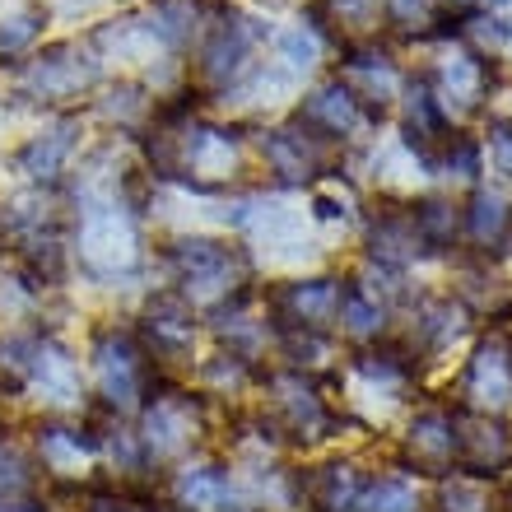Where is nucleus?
Returning <instances> with one entry per match:
<instances>
[{
    "instance_id": "f257e3e1",
    "label": "nucleus",
    "mask_w": 512,
    "mask_h": 512,
    "mask_svg": "<svg viewBox=\"0 0 512 512\" xmlns=\"http://www.w3.org/2000/svg\"><path fill=\"white\" fill-rule=\"evenodd\" d=\"M80 256L94 275H117L135 261V224L122 215L117 201H98L84 210L80 224Z\"/></svg>"
},
{
    "instance_id": "f03ea898",
    "label": "nucleus",
    "mask_w": 512,
    "mask_h": 512,
    "mask_svg": "<svg viewBox=\"0 0 512 512\" xmlns=\"http://www.w3.org/2000/svg\"><path fill=\"white\" fill-rule=\"evenodd\" d=\"M94 368H98V387H103L108 405L131 410V405L140 401V387H145V382H140L145 378V350H140L131 336L108 331L94 350Z\"/></svg>"
},
{
    "instance_id": "7ed1b4c3",
    "label": "nucleus",
    "mask_w": 512,
    "mask_h": 512,
    "mask_svg": "<svg viewBox=\"0 0 512 512\" xmlns=\"http://www.w3.org/2000/svg\"><path fill=\"white\" fill-rule=\"evenodd\" d=\"M452 457L475 475H494L512 457V443L503 424H489L485 415H457L452 419Z\"/></svg>"
},
{
    "instance_id": "20e7f679",
    "label": "nucleus",
    "mask_w": 512,
    "mask_h": 512,
    "mask_svg": "<svg viewBox=\"0 0 512 512\" xmlns=\"http://www.w3.org/2000/svg\"><path fill=\"white\" fill-rule=\"evenodd\" d=\"M466 396L475 405H489V410H499V405L512 401V345L508 340L494 336L475 350L471 368H466Z\"/></svg>"
},
{
    "instance_id": "39448f33",
    "label": "nucleus",
    "mask_w": 512,
    "mask_h": 512,
    "mask_svg": "<svg viewBox=\"0 0 512 512\" xmlns=\"http://www.w3.org/2000/svg\"><path fill=\"white\" fill-rule=\"evenodd\" d=\"M168 256H173V266L182 270L187 289L191 284H196V289H224V284H229L233 256H229V247L210 243V238H182Z\"/></svg>"
},
{
    "instance_id": "423d86ee",
    "label": "nucleus",
    "mask_w": 512,
    "mask_h": 512,
    "mask_svg": "<svg viewBox=\"0 0 512 512\" xmlns=\"http://www.w3.org/2000/svg\"><path fill=\"white\" fill-rule=\"evenodd\" d=\"M177 499H182L187 512H243L238 494L215 466H187L177 475Z\"/></svg>"
},
{
    "instance_id": "0eeeda50",
    "label": "nucleus",
    "mask_w": 512,
    "mask_h": 512,
    "mask_svg": "<svg viewBox=\"0 0 512 512\" xmlns=\"http://www.w3.org/2000/svg\"><path fill=\"white\" fill-rule=\"evenodd\" d=\"M191 336H196V322H191V308L182 298H159L145 317V340L154 354H182L191 350Z\"/></svg>"
},
{
    "instance_id": "6e6552de",
    "label": "nucleus",
    "mask_w": 512,
    "mask_h": 512,
    "mask_svg": "<svg viewBox=\"0 0 512 512\" xmlns=\"http://www.w3.org/2000/svg\"><path fill=\"white\" fill-rule=\"evenodd\" d=\"M336 280H298L284 289V312H289V322H298L303 331H317L336 317Z\"/></svg>"
},
{
    "instance_id": "1a4fd4ad",
    "label": "nucleus",
    "mask_w": 512,
    "mask_h": 512,
    "mask_svg": "<svg viewBox=\"0 0 512 512\" xmlns=\"http://www.w3.org/2000/svg\"><path fill=\"white\" fill-rule=\"evenodd\" d=\"M485 94V66L475 56H447L443 70H438V108H452L457 112L475 108Z\"/></svg>"
},
{
    "instance_id": "9d476101",
    "label": "nucleus",
    "mask_w": 512,
    "mask_h": 512,
    "mask_svg": "<svg viewBox=\"0 0 512 512\" xmlns=\"http://www.w3.org/2000/svg\"><path fill=\"white\" fill-rule=\"evenodd\" d=\"M66 61H70V47H56L47 61H38V66L28 70V84H33L38 94H47V98H61V94L84 89V84L98 75L94 61H84V66H66Z\"/></svg>"
},
{
    "instance_id": "9b49d317",
    "label": "nucleus",
    "mask_w": 512,
    "mask_h": 512,
    "mask_svg": "<svg viewBox=\"0 0 512 512\" xmlns=\"http://www.w3.org/2000/svg\"><path fill=\"white\" fill-rule=\"evenodd\" d=\"M308 122H317L326 135H350L359 126V98L350 89H340V84H326L317 94L308 98V108H303Z\"/></svg>"
},
{
    "instance_id": "f8f14e48",
    "label": "nucleus",
    "mask_w": 512,
    "mask_h": 512,
    "mask_svg": "<svg viewBox=\"0 0 512 512\" xmlns=\"http://www.w3.org/2000/svg\"><path fill=\"white\" fill-rule=\"evenodd\" d=\"M266 159L275 163V173L289 177V182H303V177H312V168H317V149H312V140L303 131H275L266 140Z\"/></svg>"
},
{
    "instance_id": "ddd939ff",
    "label": "nucleus",
    "mask_w": 512,
    "mask_h": 512,
    "mask_svg": "<svg viewBox=\"0 0 512 512\" xmlns=\"http://www.w3.org/2000/svg\"><path fill=\"white\" fill-rule=\"evenodd\" d=\"M191 433V415L182 410V405L173 401H154L145 415V443L154 457H168V452H177V447L187 443Z\"/></svg>"
},
{
    "instance_id": "4468645a",
    "label": "nucleus",
    "mask_w": 512,
    "mask_h": 512,
    "mask_svg": "<svg viewBox=\"0 0 512 512\" xmlns=\"http://www.w3.org/2000/svg\"><path fill=\"white\" fill-rule=\"evenodd\" d=\"M312 503L322 512H350L359 503V475L354 466H322L312 475Z\"/></svg>"
},
{
    "instance_id": "2eb2a0df",
    "label": "nucleus",
    "mask_w": 512,
    "mask_h": 512,
    "mask_svg": "<svg viewBox=\"0 0 512 512\" xmlns=\"http://www.w3.org/2000/svg\"><path fill=\"white\" fill-rule=\"evenodd\" d=\"M187 168L201 177H224L233 168V145L224 131H210V126H201V131H191L187 140Z\"/></svg>"
},
{
    "instance_id": "dca6fc26",
    "label": "nucleus",
    "mask_w": 512,
    "mask_h": 512,
    "mask_svg": "<svg viewBox=\"0 0 512 512\" xmlns=\"http://www.w3.org/2000/svg\"><path fill=\"white\" fill-rule=\"evenodd\" d=\"M38 447H42V461H47L56 475H80V466L89 461V452H94L89 443H80V433L61 429V424L42 429L38 433Z\"/></svg>"
},
{
    "instance_id": "f3484780",
    "label": "nucleus",
    "mask_w": 512,
    "mask_h": 512,
    "mask_svg": "<svg viewBox=\"0 0 512 512\" xmlns=\"http://www.w3.org/2000/svg\"><path fill=\"white\" fill-rule=\"evenodd\" d=\"M336 312H340V322L350 326L354 336H378L382 322H387L378 294H368V289H359V284H345V289H340Z\"/></svg>"
},
{
    "instance_id": "a211bd4d",
    "label": "nucleus",
    "mask_w": 512,
    "mask_h": 512,
    "mask_svg": "<svg viewBox=\"0 0 512 512\" xmlns=\"http://www.w3.org/2000/svg\"><path fill=\"white\" fill-rule=\"evenodd\" d=\"M410 452L424 466H443L452 457V419L447 415H419L410 424Z\"/></svg>"
},
{
    "instance_id": "6ab92c4d",
    "label": "nucleus",
    "mask_w": 512,
    "mask_h": 512,
    "mask_svg": "<svg viewBox=\"0 0 512 512\" xmlns=\"http://www.w3.org/2000/svg\"><path fill=\"white\" fill-rule=\"evenodd\" d=\"M70 145H75V140H70V131L42 135V140L24 145V154H19V168H24L28 177H47V182H52V177L61 173V163H66Z\"/></svg>"
},
{
    "instance_id": "aec40b11",
    "label": "nucleus",
    "mask_w": 512,
    "mask_h": 512,
    "mask_svg": "<svg viewBox=\"0 0 512 512\" xmlns=\"http://www.w3.org/2000/svg\"><path fill=\"white\" fill-rule=\"evenodd\" d=\"M354 508L359 512H419V499H415V489L405 485V480L382 475V480H373V485L359 494Z\"/></svg>"
},
{
    "instance_id": "412c9836",
    "label": "nucleus",
    "mask_w": 512,
    "mask_h": 512,
    "mask_svg": "<svg viewBox=\"0 0 512 512\" xmlns=\"http://www.w3.org/2000/svg\"><path fill=\"white\" fill-rule=\"evenodd\" d=\"M247 42H252V33H247V28H238V24L219 28V38L210 42V52H205V66H210V75H233V70L243 66Z\"/></svg>"
},
{
    "instance_id": "4be33fe9",
    "label": "nucleus",
    "mask_w": 512,
    "mask_h": 512,
    "mask_svg": "<svg viewBox=\"0 0 512 512\" xmlns=\"http://www.w3.org/2000/svg\"><path fill=\"white\" fill-rule=\"evenodd\" d=\"M503 224H508V205H503L499 191H475L471 201V233L480 238V243H489V238H499Z\"/></svg>"
},
{
    "instance_id": "5701e85b",
    "label": "nucleus",
    "mask_w": 512,
    "mask_h": 512,
    "mask_svg": "<svg viewBox=\"0 0 512 512\" xmlns=\"http://www.w3.org/2000/svg\"><path fill=\"white\" fill-rule=\"evenodd\" d=\"M452 229H457L452 205H443V201L419 205V215H415V233H419V238H429V243H447V238H452Z\"/></svg>"
},
{
    "instance_id": "b1692460",
    "label": "nucleus",
    "mask_w": 512,
    "mask_h": 512,
    "mask_svg": "<svg viewBox=\"0 0 512 512\" xmlns=\"http://www.w3.org/2000/svg\"><path fill=\"white\" fill-rule=\"evenodd\" d=\"M280 56L289 61V70H308L312 61H317V38H312L303 24L284 28L280 33Z\"/></svg>"
},
{
    "instance_id": "393cba45",
    "label": "nucleus",
    "mask_w": 512,
    "mask_h": 512,
    "mask_svg": "<svg viewBox=\"0 0 512 512\" xmlns=\"http://www.w3.org/2000/svg\"><path fill=\"white\" fill-rule=\"evenodd\" d=\"M33 485V475H28V461L14 452V447H0V494L14 499V494H24Z\"/></svg>"
},
{
    "instance_id": "a878e982",
    "label": "nucleus",
    "mask_w": 512,
    "mask_h": 512,
    "mask_svg": "<svg viewBox=\"0 0 512 512\" xmlns=\"http://www.w3.org/2000/svg\"><path fill=\"white\" fill-rule=\"evenodd\" d=\"M443 503H447V512H485L489 508L485 489L475 485V480H452V485L443 489Z\"/></svg>"
},
{
    "instance_id": "bb28decb",
    "label": "nucleus",
    "mask_w": 512,
    "mask_h": 512,
    "mask_svg": "<svg viewBox=\"0 0 512 512\" xmlns=\"http://www.w3.org/2000/svg\"><path fill=\"white\" fill-rule=\"evenodd\" d=\"M424 331L433 336V345L457 340L461 336V312L452 308V303H438V308H429V317H424Z\"/></svg>"
},
{
    "instance_id": "cd10ccee",
    "label": "nucleus",
    "mask_w": 512,
    "mask_h": 512,
    "mask_svg": "<svg viewBox=\"0 0 512 512\" xmlns=\"http://www.w3.org/2000/svg\"><path fill=\"white\" fill-rule=\"evenodd\" d=\"M350 75H364V84H368V94L378 98H391L396 94V75H391L387 66H368V56H354L350 61Z\"/></svg>"
},
{
    "instance_id": "c85d7f7f",
    "label": "nucleus",
    "mask_w": 512,
    "mask_h": 512,
    "mask_svg": "<svg viewBox=\"0 0 512 512\" xmlns=\"http://www.w3.org/2000/svg\"><path fill=\"white\" fill-rule=\"evenodd\" d=\"M33 33H38V14H33V10H28V14H14L10 28L0 24V52H14V47H24Z\"/></svg>"
},
{
    "instance_id": "c756f323",
    "label": "nucleus",
    "mask_w": 512,
    "mask_h": 512,
    "mask_svg": "<svg viewBox=\"0 0 512 512\" xmlns=\"http://www.w3.org/2000/svg\"><path fill=\"white\" fill-rule=\"evenodd\" d=\"M340 19H350L354 28H368L373 19H378V0H336Z\"/></svg>"
},
{
    "instance_id": "7c9ffc66",
    "label": "nucleus",
    "mask_w": 512,
    "mask_h": 512,
    "mask_svg": "<svg viewBox=\"0 0 512 512\" xmlns=\"http://www.w3.org/2000/svg\"><path fill=\"white\" fill-rule=\"evenodd\" d=\"M391 14L401 24H424L429 19V0H391Z\"/></svg>"
},
{
    "instance_id": "2f4dec72",
    "label": "nucleus",
    "mask_w": 512,
    "mask_h": 512,
    "mask_svg": "<svg viewBox=\"0 0 512 512\" xmlns=\"http://www.w3.org/2000/svg\"><path fill=\"white\" fill-rule=\"evenodd\" d=\"M494 149H499V168H503V173H512V131H508V126H499Z\"/></svg>"
},
{
    "instance_id": "473e14b6",
    "label": "nucleus",
    "mask_w": 512,
    "mask_h": 512,
    "mask_svg": "<svg viewBox=\"0 0 512 512\" xmlns=\"http://www.w3.org/2000/svg\"><path fill=\"white\" fill-rule=\"evenodd\" d=\"M0 512H38V508H0Z\"/></svg>"
},
{
    "instance_id": "72a5a7b5",
    "label": "nucleus",
    "mask_w": 512,
    "mask_h": 512,
    "mask_svg": "<svg viewBox=\"0 0 512 512\" xmlns=\"http://www.w3.org/2000/svg\"><path fill=\"white\" fill-rule=\"evenodd\" d=\"M447 5H475V0H447Z\"/></svg>"
},
{
    "instance_id": "f704fd0d",
    "label": "nucleus",
    "mask_w": 512,
    "mask_h": 512,
    "mask_svg": "<svg viewBox=\"0 0 512 512\" xmlns=\"http://www.w3.org/2000/svg\"><path fill=\"white\" fill-rule=\"evenodd\" d=\"M494 5H508V0H494Z\"/></svg>"
}]
</instances>
